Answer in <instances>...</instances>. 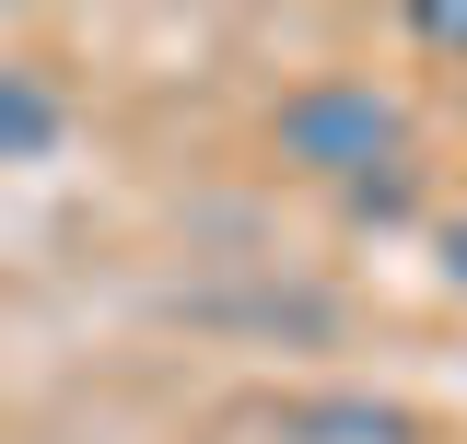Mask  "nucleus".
I'll list each match as a JSON object with an SVG mask.
<instances>
[{"label": "nucleus", "instance_id": "1", "mask_svg": "<svg viewBox=\"0 0 467 444\" xmlns=\"http://www.w3.org/2000/svg\"><path fill=\"white\" fill-rule=\"evenodd\" d=\"M269 153L316 187H374V175L409 164V106L374 82V70H304L281 106H269Z\"/></svg>", "mask_w": 467, "mask_h": 444}, {"label": "nucleus", "instance_id": "2", "mask_svg": "<svg viewBox=\"0 0 467 444\" xmlns=\"http://www.w3.org/2000/svg\"><path fill=\"white\" fill-rule=\"evenodd\" d=\"M281 444H420V409L374 397V386H327V397H292L281 409Z\"/></svg>", "mask_w": 467, "mask_h": 444}, {"label": "nucleus", "instance_id": "3", "mask_svg": "<svg viewBox=\"0 0 467 444\" xmlns=\"http://www.w3.org/2000/svg\"><path fill=\"white\" fill-rule=\"evenodd\" d=\"M58 141H70V94L36 58H0V164H47Z\"/></svg>", "mask_w": 467, "mask_h": 444}, {"label": "nucleus", "instance_id": "4", "mask_svg": "<svg viewBox=\"0 0 467 444\" xmlns=\"http://www.w3.org/2000/svg\"><path fill=\"white\" fill-rule=\"evenodd\" d=\"M409 48H432V58L467 70V0H420V12H409Z\"/></svg>", "mask_w": 467, "mask_h": 444}, {"label": "nucleus", "instance_id": "5", "mask_svg": "<svg viewBox=\"0 0 467 444\" xmlns=\"http://www.w3.org/2000/svg\"><path fill=\"white\" fill-rule=\"evenodd\" d=\"M350 211H362V222H398V211H409V164L374 175V187H350Z\"/></svg>", "mask_w": 467, "mask_h": 444}, {"label": "nucleus", "instance_id": "6", "mask_svg": "<svg viewBox=\"0 0 467 444\" xmlns=\"http://www.w3.org/2000/svg\"><path fill=\"white\" fill-rule=\"evenodd\" d=\"M432 258H444V280L467 292V211H456V222H432Z\"/></svg>", "mask_w": 467, "mask_h": 444}]
</instances>
